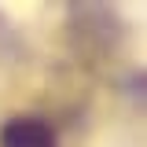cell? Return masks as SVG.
Listing matches in <instances>:
<instances>
[{"label":"cell","instance_id":"1","mask_svg":"<svg viewBox=\"0 0 147 147\" xmlns=\"http://www.w3.org/2000/svg\"><path fill=\"white\" fill-rule=\"evenodd\" d=\"M0 147H59L52 136V129L33 118H15L11 125H4L0 132Z\"/></svg>","mask_w":147,"mask_h":147}]
</instances>
